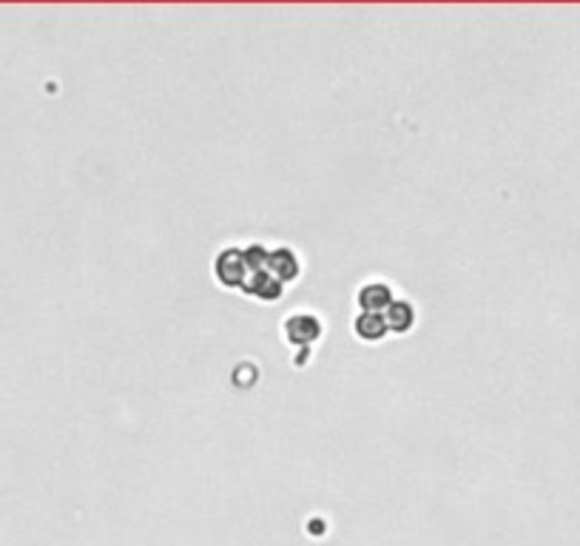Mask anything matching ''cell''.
<instances>
[{"label":"cell","instance_id":"obj_2","mask_svg":"<svg viewBox=\"0 0 580 546\" xmlns=\"http://www.w3.org/2000/svg\"><path fill=\"white\" fill-rule=\"evenodd\" d=\"M242 290H248L251 297L262 299V302H276L279 297H282V282H279L273 273L260 270V273H248Z\"/></svg>","mask_w":580,"mask_h":546},{"label":"cell","instance_id":"obj_4","mask_svg":"<svg viewBox=\"0 0 580 546\" xmlns=\"http://www.w3.org/2000/svg\"><path fill=\"white\" fill-rule=\"evenodd\" d=\"M285 333H288V339L296 342V345H310V342L319 339L321 325H319L316 317H308V313H299V317H290V319H288Z\"/></svg>","mask_w":580,"mask_h":546},{"label":"cell","instance_id":"obj_3","mask_svg":"<svg viewBox=\"0 0 580 546\" xmlns=\"http://www.w3.org/2000/svg\"><path fill=\"white\" fill-rule=\"evenodd\" d=\"M393 305V290L381 285V282H373V285H364L359 290V307L361 313H381L384 317V310Z\"/></svg>","mask_w":580,"mask_h":546},{"label":"cell","instance_id":"obj_8","mask_svg":"<svg viewBox=\"0 0 580 546\" xmlns=\"http://www.w3.org/2000/svg\"><path fill=\"white\" fill-rule=\"evenodd\" d=\"M245 254V265H248V270L251 273H260V270H268V259H270V254L262 248V245H251V248H245L242 250Z\"/></svg>","mask_w":580,"mask_h":546},{"label":"cell","instance_id":"obj_6","mask_svg":"<svg viewBox=\"0 0 580 546\" xmlns=\"http://www.w3.org/2000/svg\"><path fill=\"white\" fill-rule=\"evenodd\" d=\"M384 322H387V330H393V333H407L413 327L416 322V313H413V305H407V302H396L384 310Z\"/></svg>","mask_w":580,"mask_h":546},{"label":"cell","instance_id":"obj_1","mask_svg":"<svg viewBox=\"0 0 580 546\" xmlns=\"http://www.w3.org/2000/svg\"><path fill=\"white\" fill-rule=\"evenodd\" d=\"M248 265H245V254L240 248H225L217 257V279L228 288H242L248 279Z\"/></svg>","mask_w":580,"mask_h":546},{"label":"cell","instance_id":"obj_5","mask_svg":"<svg viewBox=\"0 0 580 546\" xmlns=\"http://www.w3.org/2000/svg\"><path fill=\"white\" fill-rule=\"evenodd\" d=\"M268 273H273V277L279 282H290L299 277V259L290 248H276L270 250V259H268Z\"/></svg>","mask_w":580,"mask_h":546},{"label":"cell","instance_id":"obj_7","mask_svg":"<svg viewBox=\"0 0 580 546\" xmlns=\"http://www.w3.org/2000/svg\"><path fill=\"white\" fill-rule=\"evenodd\" d=\"M356 333L364 342H378L387 333V322H384L381 313H361V317L356 319Z\"/></svg>","mask_w":580,"mask_h":546}]
</instances>
